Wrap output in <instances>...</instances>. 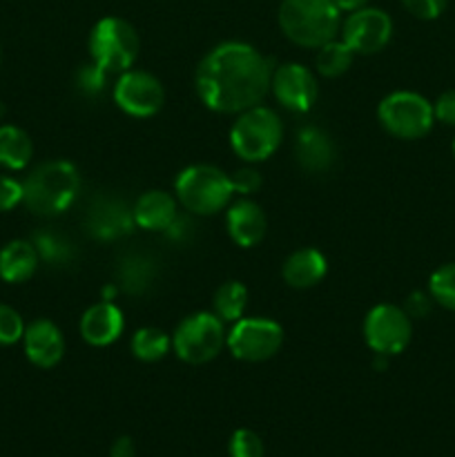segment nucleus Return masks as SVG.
I'll return each instance as SVG.
<instances>
[{"label":"nucleus","instance_id":"f704fd0d","mask_svg":"<svg viewBox=\"0 0 455 457\" xmlns=\"http://www.w3.org/2000/svg\"><path fill=\"white\" fill-rule=\"evenodd\" d=\"M165 237H168L172 244H187V241H192V237H194V223H192L190 217H186V214H177L174 221L165 228Z\"/></svg>","mask_w":455,"mask_h":457},{"label":"nucleus","instance_id":"1a4fd4ad","mask_svg":"<svg viewBox=\"0 0 455 457\" xmlns=\"http://www.w3.org/2000/svg\"><path fill=\"white\" fill-rule=\"evenodd\" d=\"M413 337L409 312L393 303H379L364 320V342L375 355H400Z\"/></svg>","mask_w":455,"mask_h":457},{"label":"nucleus","instance_id":"412c9836","mask_svg":"<svg viewBox=\"0 0 455 457\" xmlns=\"http://www.w3.org/2000/svg\"><path fill=\"white\" fill-rule=\"evenodd\" d=\"M328 272V262L317 248H302L294 250L284 263V281L290 288L306 290L319 284Z\"/></svg>","mask_w":455,"mask_h":457},{"label":"nucleus","instance_id":"6ab92c4d","mask_svg":"<svg viewBox=\"0 0 455 457\" xmlns=\"http://www.w3.org/2000/svg\"><path fill=\"white\" fill-rule=\"evenodd\" d=\"M294 154H297L299 165L306 172H326L335 163V147L333 138L315 125H306L297 132V143H294Z\"/></svg>","mask_w":455,"mask_h":457},{"label":"nucleus","instance_id":"bb28decb","mask_svg":"<svg viewBox=\"0 0 455 457\" xmlns=\"http://www.w3.org/2000/svg\"><path fill=\"white\" fill-rule=\"evenodd\" d=\"M132 355L141 361H159L172 348V337L168 333H163L161 328L154 326H145V328L136 330L132 337Z\"/></svg>","mask_w":455,"mask_h":457},{"label":"nucleus","instance_id":"39448f33","mask_svg":"<svg viewBox=\"0 0 455 457\" xmlns=\"http://www.w3.org/2000/svg\"><path fill=\"white\" fill-rule=\"evenodd\" d=\"M177 201L190 214H214L235 195L230 177L214 165H190L174 181Z\"/></svg>","mask_w":455,"mask_h":457},{"label":"nucleus","instance_id":"f03ea898","mask_svg":"<svg viewBox=\"0 0 455 457\" xmlns=\"http://www.w3.org/2000/svg\"><path fill=\"white\" fill-rule=\"evenodd\" d=\"M80 190V174L70 161H47L22 181V204L36 217H58L71 208Z\"/></svg>","mask_w":455,"mask_h":457},{"label":"nucleus","instance_id":"ea45409f","mask_svg":"<svg viewBox=\"0 0 455 457\" xmlns=\"http://www.w3.org/2000/svg\"><path fill=\"white\" fill-rule=\"evenodd\" d=\"M453 154H455V141H453Z\"/></svg>","mask_w":455,"mask_h":457},{"label":"nucleus","instance_id":"58836bf2","mask_svg":"<svg viewBox=\"0 0 455 457\" xmlns=\"http://www.w3.org/2000/svg\"><path fill=\"white\" fill-rule=\"evenodd\" d=\"M333 3L337 4L339 12H355V9L366 7L368 0H333Z\"/></svg>","mask_w":455,"mask_h":457},{"label":"nucleus","instance_id":"c85d7f7f","mask_svg":"<svg viewBox=\"0 0 455 457\" xmlns=\"http://www.w3.org/2000/svg\"><path fill=\"white\" fill-rule=\"evenodd\" d=\"M74 83L76 89H79L83 96H96V94H101L103 89H105L107 71L103 70L101 65H96L94 61L85 62V65H80L79 70H76Z\"/></svg>","mask_w":455,"mask_h":457},{"label":"nucleus","instance_id":"7ed1b4c3","mask_svg":"<svg viewBox=\"0 0 455 457\" xmlns=\"http://www.w3.org/2000/svg\"><path fill=\"white\" fill-rule=\"evenodd\" d=\"M281 31L302 47H321L339 31V9L333 0H284Z\"/></svg>","mask_w":455,"mask_h":457},{"label":"nucleus","instance_id":"9d476101","mask_svg":"<svg viewBox=\"0 0 455 457\" xmlns=\"http://www.w3.org/2000/svg\"><path fill=\"white\" fill-rule=\"evenodd\" d=\"M232 355L241 361H266L277 355L284 344V328L266 317L235 321L226 339Z\"/></svg>","mask_w":455,"mask_h":457},{"label":"nucleus","instance_id":"473e14b6","mask_svg":"<svg viewBox=\"0 0 455 457\" xmlns=\"http://www.w3.org/2000/svg\"><path fill=\"white\" fill-rule=\"evenodd\" d=\"M18 204H22V183L7 174H0V212H9Z\"/></svg>","mask_w":455,"mask_h":457},{"label":"nucleus","instance_id":"f257e3e1","mask_svg":"<svg viewBox=\"0 0 455 457\" xmlns=\"http://www.w3.org/2000/svg\"><path fill=\"white\" fill-rule=\"evenodd\" d=\"M272 80V62L252 45L221 43L201 58L194 74L196 94L208 110L241 114L266 98Z\"/></svg>","mask_w":455,"mask_h":457},{"label":"nucleus","instance_id":"72a5a7b5","mask_svg":"<svg viewBox=\"0 0 455 457\" xmlns=\"http://www.w3.org/2000/svg\"><path fill=\"white\" fill-rule=\"evenodd\" d=\"M230 183H232V190L239 192V195H254V192L261 187L263 179L254 168H241L232 174Z\"/></svg>","mask_w":455,"mask_h":457},{"label":"nucleus","instance_id":"0eeeda50","mask_svg":"<svg viewBox=\"0 0 455 457\" xmlns=\"http://www.w3.org/2000/svg\"><path fill=\"white\" fill-rule=\"evenodd\" d=\"M226 326L214 312H194L177 326L172 348L178 360L199 366L214 360L226 346Z\"/></svg>","mask_w":455,"mask_h":457},{"label":"nucleus","instance_id":"a211bd4d","mask_svg":"<svg viewBox=\"0 0 455 457\" xmlns=\"http://www.w3.org/2000/svg\"><path fill=\"white\" fill-rule=\"evenodd\" d=\"M116 281L125 295H145L159 277V262L147 253H128L116 263Z\"/></svg>","mask_w":455,"mask_h":457},{"label":"nucleus","instance_id":"e433bc0d","mask_svg":"<svg viewBox=\"0 0 455 457\" xmlns=\"http://www.w3.org/2000/svg\"><path fill=\"white\" fill-rule=\"evenodd\" d=\"M431 303H433V297L431 295L422 293V290H415V293H410V297L406 299V306L404 311L409 312L410 320H419V317H426L428 312H431Z\"/></svg>","mask_w":455,"mask_h":457},{"label":"nucleus","instance_id":"ddd939ff","mask_svg":"<svg viewBox=\"0 0 455 457\" xmlns=\"http://www.w3.org/2000/svg\"><path fill=\"white\" fill-rule=\"evenodd\" d=\"M270 89L285 110L297 112V114L310 110L319 94L315 74L299 62H285L272 70Z\"/></svg>","mask_w":455,"mask_h":457},{"label":"nucleus","instance_id":"c756f323","mask_svg":"<svg viewBox=\"0 0 455 457\" xmlns=\"http://www.w3.org/2000/svg\"><path fill=\"white\" fill-rule=\"evenodd\" d=\"M25 335V321L21 312L13 311L7 303H0V346H12L21 342Z\"/></svg>","mask_w":455,"mask_h":457},{"label":"nucleus","instance_id":"20e7f679","mask_svg":"<svg viewBox=\"0 0 455 457\" xmlns=\"http://www.w3.org/2000/svg\"><path fill=\"white\" fill-rule=\"evenodd\" d=\"M284 125L279 116L268 107H250L241 112L230 128V145L245 163H259L270 159L281 145Z\"/></svg>","mask_w":455,"mask_h":457},{"label":"nucleus","instance_id":"dca6fc26","mask_svg":"<svg viewBox=\"0 0 455 457\" xmlns=\"http://www.w3.org/2000/svg\"><path fill=\"white\" fill-rule=\"evenodd\" d=\"M80 337L92 346H110L123 335L125 320L114 302H98L80 317Z\"/></svg>","mask_w":455,"mask_h":457},{"label":"nucleus","instance_id":"9b49d317","mask_svg":"<svg viewBox=\"0 0 455 457\" xmlns=\"http://www.w3.org/2000/svg\"><path fill=\"white\" fill-rule=\"evenodd\" d=\"M114 103L129 116L147 119L163 107L165 92L156 76L141 70H128L114 85Z\"/></svg>","mask_w":455,"mask_h":457},{"label":"nucleus","instance_id":"5701e85b","mask_svg":"<svg viewBox=\"0 0 455 457\" xmlns=\"http://www.w3.org/2000/svg\"><path fill=\"white\" fill-rule=\"evenodd\" d=\"M34 156V143L25 129L16 125L0 128V165L7 170H22Z\"/></svg>","mask_w":455,"mask_h":457},{"label":"nucleus","instance_id":"a878e982","mask_svg":"<svg viewBox=\"0 0 455 457\" xmlns=\"http://www.w3.org/2000/svg\"><path fill=\"white\" fill-rule=\"evenodd\" d=\"M317 49L319 52L315 56V67L326 79H337V76L346 74L348 67L352 65V58H355V52L343 40L337 38L328 40Z\"/></svg>","mask_w":455,"mask_h":457},{"label":"nucleus","instance_id":"4be33fe9","mask_svg":"<svg viewBox=\"0 0 455 457\" xmlns=\"http://www.w3.org/2000/svg\"><path fill=\"white\" fill-rule=\"evenodd\" d=\"M38 250L31 241L13 239L0 250V279L7 284H22L38 270Z\"/></svg>","mask_w":455,"mask_h":457},{"label":"nucleus","instance_id":"f3484780","mask_svg":"<svg viewBox=\"0 0 455 457\" xmlns=\"http://www.w3.org/2000/svg\"><path fill=\"white\" fill-rule=\"evenodd\" d=\"M226 226L228 235H230V239L236 245H241V248H252V245H257L266 237L268 219L261 205L244 199L228 210Z\"/></svg>","mask_w":455,"mask_h":457},{"label":"nucleus","instance_id":"6e6552de","mask_svg":"<svg viewBox=\"0 0 455 457\" xmlns=\"http://www.w3.org/2000/svg\"><path fill=\"white\" fill-rule=\"evenodd\" d=\"M377 119L388 134L404 141L426 137L435 123L433 105L418 92L388 94L379 103Z\"/></svg>","mask_w":455,"mask_h":457},{"label":"nucleus","instance_id":"2eb2a0df","mask_svg":"<svg viewBox=\"0 0 455 457\" xmlns=\"http://www.w3.org/2000/svg\"><path fill=\"white\" fill-rule=\"evenodd\" d=\"M22 346L27 360L38 369H54L65 355V337L61 328L49 320H36L25 326Z\"/></svg>","mask_w":455,"mask_h":457},{"label":"nucleus","instance_id":"f8f14e48","mask_svg":"<svg viewBox=\"0 0 455 457\" xmlns=\"http://www.w3.org/2000/svg\"><path fill=\"white\" fill-rule=\"evenodd\" d=\"M393 36V21L384 9L361 7L351 12L342 25V40L355 54H377Z\"/></svg>","mask_w":455,"mask_h":457},{"label":"nucleus","instance_id":"b1692460","mask_svg":"<svg viewBox=\"0 0 455 457\" xmlns=\"http://www.w3.org/2000/svg\"><path fill=\"white\" fill-rule=\"evenodd\" d=\"M31 244L38 250L40 262L54 268H67L76 262L79 250H76L74 241L67 239L65 235L56 230H38L31 239Z\"/></svg>","mask_w":455,"mask_h":457},{"label":"nucleus","instance_id":"7c9ffc66","mask_svg":"<svg viewBox=\"0 0 455 457\" xmlns=\"http://www.w3.org/2000/svg\"><path fill=\"white\" fill-rule=\"evenodd\" d=\"M230 455L232 457H263V440L250 428H236L230 437Z\"/></svg>","mask_w":455,"mask_h":457},{"label":"nucleus","instance_id":"4c0bfd02","mask_svg":"<svg viewBox=\"0 0 455 457\" xmlns=\"http://www.w3.org/2000/svg\"><path fill=\"white\" fill-rule=\"evenodd\" d=\"M110 457H136V449H134L132 437L128 436L119 437V440L114 442V446H112Z\"/></svg>","mask_w":455,"mask_h":457},{"label":"nucleus","instance_id":"4468645a","mask_svg":"<svg viewBox=\"0 0 455 457\" xmlns=\"http://www.w3.org/2000/svg\"><path fill=\"white\" fill-rule=\"evenodd\" d=\"M134 212L123 199L98 196L85 214V228L98 241H116L134 230Z\"/></svg>","mask_w":455,"mask_h":457},{"label":"nucleus","instance_id":"2f4dec72","mask_svg":"<svg viewBox=\"0 0 455 457\" xmlns=\"http://www.w3.org/2000/svg\"><path fill=\"white\" fill-rule=\"evenodd\" d=\"M449 0H401L406 9L419 21H435L444 13Z\"/></svg>","mask_w":455,"mask_h":457},{"label":"nucleus","instance_id":"cd10ccee","mask_svg":"<svg viewBox=\"0 0 455 457\" xmlns=\"http://www.w3.org/2000/svg\"><path fill=\"white\" fill-rule=\"evenodd\" d=\"M428 295L446 311H455V262L437 268L428 279Z\"/></svg>","mask_w":455,"mask_h":457},{"label":"nucleus","instance_id":"393cba45","mask_svg":"<svg viewBox=\"0 0 455 457\" xmlns=\"http://www.w3.org/2000/svg\"><path fill=\"white\" fill-rule=\"evenodd\" d=\"M248 306V288L241 281H226L214 293V315L226 321H239Z\"/></svg>","mask_w":455,"mask_h":457},{"label":"nucleus","instance_id":"c9c22d12","mask_svg":"<svg viewBox=\"0 0 455 457\" xmlns=\"http://www.w3.org/2000/svg\"><path fill=\"white\" fill-rule=\"evenodd\" d=\"M433 114L440 123L455 125V89H449V92L437 96V101L433 103Z\"/></svg>","mask_w":455,"mask_h":457},{"label":"nucleus","instance_id":"aec40b11","mask_svg":"<svg viewBox=\"0 0 455 457\" xmlns=\"http://www.w3.org/2000/svg\"><path fill=\"white\" fill-rule=\"evenodd\" d=\"M134 223L147 232H165V228L174 221L178 214L177 199L170 192L147 190L138 196L132 208Z\"/></svg>","mask_w":455,"mask_h":457},{"label":"nucleus","instance_id":"423d86ee","mask_svg":"<svg viewBox=\"0 0 455 457\" xmlns=\"http://www.w3.org/2000/svg\"><path fill=\"white\" fill-rule=\"evenodd\" d=\"M141 40L136 29L128 21L116 16L101 18L89 31V54L96 65H101L107 74H123L132 70L138 58Z\"/></svg>","mask_w":455,"mask_h":457}]
</instances>
